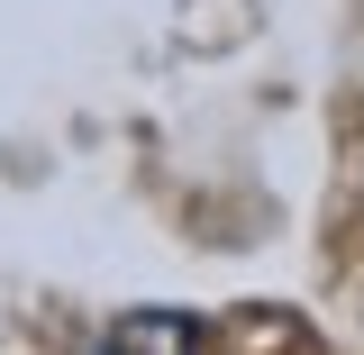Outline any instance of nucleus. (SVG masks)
<instances>
[{
  "label": "nucleus",
  "mask_w": 364,
  "mask_h": 355,
  "mask_svg": "<svg viewBox=\"0 0 364 355\" xmlns=\"http://www.w3.org/2000/svg\"><path fill=\"white\" fill-rule=\"evenodd\" d=\"M100 355H200V328L182 310H128L100 337Z\"/></svg>",
  "instance_id": "obj_1"
}]
</instances>
